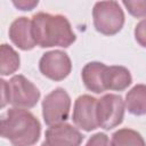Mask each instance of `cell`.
Returning <instances> with one entry per match:
<instances>
[{"label":"cell","mask_w":146,"mask_h":146,"mask_svg":"<svg viewBox=\"0 0 146 146\" xmlns=\"http://www.w3.org/2000/svg\"><path fill=\"white\" fill-rule=\"evenodd\" d=\"M31 21L33 38L41 48H67L76 39L70 21L63 15L40 11L34 14Z\"/></svg>","instance_id":"6da1fadb"},{"label":"cell","mask_w":146,"mask_h":146,"mask_svg":"<svg viewBox=\"0 0 146 146\" xmlns=\"http://www.w3.org/2000/svg\"><path fill=\"white\" fill-rule=\"evenodd\" d=\"M40 135V121L27 110L9 108L1 119V136L13 146H33Z\"/></svg>","instance_id":"7a4b0ae2"},{"label":"cell","mask_w":146,"mask_h":146,"mask_svg":"<svg viewBox=\"0 0 146 146\" xmlns=\"http://www.w3.org/2000/svg\"><path fill=\"white\" fill-rule=\"evenodd\" d=\"M94 26L104 35L119 33L124 25V13L116 1H98L92 9Z\"/></svg>","instance_id":"3957f363"},{"label":"cell","mask_w":146,"mask_h":146,"mask_svg":"<svg viewBox=\"0 0 146 146\" xmlns=\"http://www.w3.org/2000/svg\"><path fill=\"white\" fill-rule=\"evenodd\" d=\"M71 97L63 88H56L42 100V117L48 127L64 123L70 115Z\"/></svg>","instance_id":"277c9868"},{"label":"cell","mask_w":146,"mask_h":146,"mask_svg":"<svg viewBox=\"0 0 146 146\" xmlns=\"http://www.w3.org/2000/svg\"><path fill=\"white\" fill-rule=\"evenodd\" d=\"M9 104L16 108L29 110L36 105L40 99V91L29 79L22 74L14 75L8 81Z\"/></svg>","instance_id":"5b68a950"},{"label":"cell","mask_w":146,"mask_h":146,"mask_svg":"<svg viewBox=\"0 0 146 146\" xmlns=\"http://www.w3.org/2000/svg\"><path fill=\"white\" fill-rule=\"evenodd\" d=\"M124 100L120 95H104L97 102L98 125L105 130H111L120 125L124 117Z\"/></svg>","instance_id":"8992f818"},{"label":"cell","mask_w":146,"mask_h":146,"mask_svg":"<svg viewBox=\"0 0 146 146\" xmlns=\"http://www.w3.org/2000/svg\"><path fill=\"white\" fill-rule=\"evenodd\" d=\"M39 70L43 76L52 81H62L72 71V62L68 55L62 50L44 52L39 60Z\"/></svg>","instance_id":"52a82bcc"},{"label":"cell","mask_w":146,"mask_h":146,"mask_svg":"<svg viewBox=\"0 0 146 146\" xmlns=\"http://www.w3.org/2000/svg\"><path fill=\"white\" fill-rule=\"evenodd\" d=\"M97 102L98 99L90 95H81L75 99L72 120L79 129L89 132L99 127L97 121Z\"/></svg>","instance_id":"ba28073f"},{"label":"cell","mask_w":146,"mask_h":146,"mask_svg":"<svg viewBox=\"0 0 146 146\" xmlns=\"http://www.w3.org/2000/svg\"><path fill=\"white\" fill-rule=\"evenodd\" d=\"M82 133L68 123H59L49 127L44 132L43 146H80Z\"/></svg>","instance_id":"9c48e42d"},{"label":"cell","mask_w":146,"mask_h":146,"mask_svg":"<svg viewBox=\"0 0 146 146\" xmlns=\"http://www.w3.org/2000/svg\"><path fill=\"white\" fill-rule=\"evenodd\" d=\"M8 35L10 41L21 50H32L36 46L32 32V21L25 16L16 18L10 24Z\"/></svg>","instance_id":"30bf717a"},{"label":"cell","mask_w":146,"mask_h":146,"mask_svg":"<svg viewBox=\"0 0 146 146\" xmlns=\"http://www.w3.org/2000/svg\"><path fill=\"white\" fill-rule=\"evenodd\" d=\"M106 68L107 65L100 62H90L86 64L81 72L84 87L95 94H102L106 91L104 87V73Z\"/></svg>","instance_id":"8fae6325"},{"label":"cell","mask_w":146,"mask_h":146,"mask_svg":"<svg viewBox=\"0 0 146 146\" xmlns=\"http://www.w3.org/2000/svg\"><path fill=\"white\" fill-rule=\"evenodd\" d=\"M132 82L130 71L121 65L107 66L104 73V87L105 90L123 91Z\"/></svg>","instance_id":"7c38bea8"},{"label":"cell","mask_w":146,"mask_h":146,"mask_svg":"<svg viewBox=\"0 0 146 146\" xmlns=\"http://www.w3.org/2000/svg\"><path fill=\"white\" fill-rule=\"evenodd\" d=\"M124 106L132 115H146V84L133 86L125 95Z\"/></svg>","instance_id":"4fadbf2b"},{"label":"cell","mask_w":146,"mask_h":146,"mask_svg":"<svg viewBox=\"0 0 146 146\" xmlns=\"http://www.w3.org/2000/svg\"><path fill=\"white\" fill-rule=\"evenodd\" d=\"M21 65V58L17 51L9 44L2 43L0 47V73L2 76L15 73Z\"/></svg>","instance_id":"5bb4252c"},{"label":"cell","mask_w":146,"mask_h":146,"mask_svg":"<svg viewBox=\"0 0 146 146\" xmlns=\"http://www.w3.org/2000/svg\"><path fill=\"white\" fill-rule=\"evenodd\" d=\"M111 144L112 146H146L143 136L130 128H122L113 132Z\"/></svg>","instance_id":"9a60e30c"},{"label":"cell","mask_w":146,"mask_h":146,"mask_svg":"<svg viewBox=\"0 0 146 146\" xmlns=\"http://www.w3.org/2000/svg\"><path fill=\"white\" fill-rule=\"evenodd\" d=\"M122 5L131 16L136 18L146 17V0H123Z\"/></svg>","instance_id":"2e32d148"},{"label":"cell","mask_w":146,"mask_h":146,"mask_svg":"<svg viewBox=\"0 0 146 146\" xmlns=\"http://www.w3.org/2000/svg\"><path fill=\"white\" fill-rule=\"evenodd\" d=\"M86 146H112V144H111L110 138L106 133L97 132L88 139Z\"/></svg>","instance_id":"e0dca14e"},{"label":"cell","mask_w":146,"mask_h":146,"mask_svg":"<svg viewBox=\"0 0 146 146\" xmlns=\"http://www.w3.org/2000/svg\"><path fill=\"white\" fill-rule=\"evenodd\" d=\"M135 39L139 46L146 48V18L141 19L135 27Z\"/></svg>","instance_id":"ac0fdd59"},{"label":"cell","mask_w":146,"mask_h":146,"mask_svg":"<svg viewBox=\"0 0 146 146\" xmlns=\"http://www.w3.org/2000/svg\"><path fill=\"white\" fill-rule=\"evenodd\" d=\"M13 5L19 10L30 11L39 5V1L38 0H18V1H13Z\"/></svg>","instance_id":"d6986e66"},{"label":"cell","mask_w":146,"mask_h":146,"mask_svg":"<svg viewBox=\"0 0 146 146\" xmlns=\"http://www.w3.org/2000/svg\"><path fill=\"white\" fill-rule=\"evenodd\" d=\"M1 84V107L3 108L7 104H9V87H8V81L1 79L0 80Z\"/></svg>","instance_id":"ffe728a7"},{"label":"cell","mask_w":146,"mask_h":146,"mask_svg":"<svg viewBox=\"0 0 146 146\" xmlns=\"http://www.w3.org/2000/svg\"><path fill=\"white\" fill-rule=\"evenodd\" d=\"M41 146H43V145H41Z\"/></svg>","instance_id":"44dd1931"}]
</instances>
